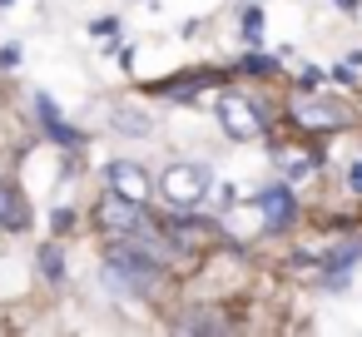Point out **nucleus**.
Returning <instances> with one entry per match:
<instances>
[{
    "mask_svg": "<svg viewBox=\"0 0 362 337\" xmlns=\"http://www.w3.org/2000/svg\"><path fill=\"white\" fill-rule=\"evenodd\" d=\"M0 228H6V233L30 228V199H25L21 184H11V179H0Z\"/></svg>",
    "mask_w": 362,
    "mask_h": 337,
    "instance_id": "nucleus-6",
    "label": "nucleus"
},
{
    "mask_svg": "<svg viewBox=\"0 0 362 337\" xmlns=\"http://www.w3.org/2000/svg\"><path fill=\"white\" fill-rule=\"evenodd\" d=\"M253 208L263 213V223H268V228H288V223H293V213H298V203H293V189H288V184L263 189V194L253 199Z\"/></svg>",
    "mask_w": 362,
    "mask_h": 337,
    "instance_id": "nucleus-5",
    "label": "nucleus"
},
{
    "mask_svg": "<svg viewBox=\"0 0 362 337\" xmlns=\"http://www.w3.org/2000/svg\"><path fill=\"white\" fill-rule=\"evenodd\" d=\"M209 189H214L209 164H174V169H164V179H159V194H164L174 208H199V203L209 199Z\"/></svg>",
    "mask_w": 362,
    "mask_h": 337,
    "instance_id": "nucleus-1",
    "label": "nucleus"
},
{
    "mask_svg": "<svg viewBox=\"0 0 362 337\" xmlns=\"http://www.w3.org/2000/svg\"><path fill=\"white\" fill-rule=\"evenodd\" d=\"M115 30H119V20H115V16H110V20H95V25H90V35H95V40H105V35H115Z\"/></svg>",
    "mask_w": 362,
    "mask_h": 337,
    "instance_id": "nucleus-13",
    "label": "nucleus"
},
{
    "mask_svg": "<svg viewBox=\"0 0 362 337\" xmlns=\"http://www.w3.org/2000/svg\"><path fill=\"white\" fill-rule=\"evenodd\" d=\"M105 184L119 194V199H129V203H149V169L144 164H134V159H110V169H105Z\"/></svg>",
    "mask_w": 362,
    "mask_h": 337,
    "instance_id": "nucleus-3",
    "label": "nucleus"
},
{
    "mask_svg": "<svg viewBox=\"0 0 362 337\" xmlns=\"http://www.w3.org/2000/svg\"><path fill=\"white\" fill-rule=\"evenodd\" d=\"M40 268H45V278H55V283L65 278V258H60V248H55V243H45V248H40Z\"/></svg>",
    "mask_w": 362,
    "mask_h": 337,
    "instance_id": "nucleus-9",
    "label": "nucleus"
},
{
    "mask_svg": "<svg viewBox=\"0 0 362 337\" xmlns=\"http://www.w3.org/2000/svg\"><path fill=\"white\" fill-rule=\"evenodd\" d=\"M0 6H11V0H0Z\"/></svg>",
    "mask_w": 362,
    "mask_h": 337,
    "instance_id": "nucleus-16",
    "label": "nucleus"
},
{
    "mask_svg": "<svg viewBox=\"0 0 362 337\" xmlns=\"http://www.w3.org/2000/svg\"><path fill=\"white\" fill-rule=\"evenodd\" d=\"M278 164H283V169H288V174L298 179V174H308V169H313L317 159H303V154H278Z\"/></svg>",
    "mask_w": 362,
    "mask_h": 337,
    "instance_id": "nucleus-12",
    "label": "nucleus"
},
{
    "mask_svg": "<svg viewBox=\"0 0 362 337\" xmlns=\"http://www.w3.org/2000/svg\"><path fill=\"white\" fill-rule=\"evenodd\" d=\"M238 70H248V75H273V70H278V60H273V55H248Z\"/></svg>",
    "mask_w": 362,
    "mask_h": 337,
    "instance_id": "nucleus-11",
    "label": "nucleus"
},
{
    "mask_svg": "<svg viewBox=\"0 0 362 337\" xmlns=\"http://www.w3.org/2000/svg\"><path fill=\"white\" fill-rule=\"evenodd\" d=\"M337 6H342V11H357V0H337Z\"/></svg>",
    "mask_w": 362,
    "mask_h": 337,
    "instance_id": "nucleus-15",
    "label": "nucleus"
},
{
    "mask_svg": "<svg viewBox=\"0 0 362 337\" xmlns=\"http://www.w3.org/2000/svg\"><path fill=\"white\" fill-rule=\"evenodd\" d=\"M293 119L303 129H342L347 124V105L342 100H298L293 105Z\"/></svg>",
    "mask_w": 362,
    "mask_h": 337,
    "instance_id": "nucleus-4",
    "label": "nucleus"
},
{
    "mask_svg": "<svg viewBox=\"0 0 362 337\" xmlns=\"http://www.w3.org/2000/svg\"><path fill=\"white\" fill-rule=\"evenodd\" d=\"M347 184H352V194H362V164H352V169H347Z\"/></svg>",
    "mask_w": 362,
    "mask_h": 337,
    "instance_id": "nucleus-14",
    "label": "nucleus"
},
{
    "mask_svg": "<svg viewBox=\"0 0 362 337\" xmlns=\"http://www.w3.org/2000/svg\"><path fill=\"white\" fill-rule=\"evenodd\" d=\"M218 124L228 129V139H258L263 134V124H268V114H263V105L258 100H248V95H223L218 100Z\"/></svg>",
    "mask_w": 362,
    "mask_h": 337,
    "instance_id": "nucleus-2",
    "label": "nucleus"
},
{
    "mask_svg": "<svg viewBox=\"0 0 362 337\" xmlns=\"http://www.w3.org/2000/svg\"><path fill=\"white\" fill-rule=\"evenodd\" d=\"M357 258H362V238H347V243H337V248H327V253H322V268H332V273H347Z\"/></svg>",
    "mask_w": 362,
    "mask_h": 337,
    "instance_id": "nucleus-8",
    "label": "nucleus"
},
{
    "mask_svg": "<svg viewBox=\"0 0 362 337\" xmlns=\"http://www.w3.org/2000/svg\"><path fill=\"white\" fill-rule=\"evenodd\" d=\"M35 119L45 124V134H50L55 144H85V134L55 114V100H50V95H35Z\"/></svg>",
    "mask_w": 362,
    "mask_h": 337,
    "instance_id": "nucleus-7",
    "label": "nucleus"
},
{
    "mask_svg": "<svg viewBox=\"0 0 362 337\" xmlns=\"http://www.w3.org/2000/svg\"><path fill=\"white\" fill-rule=\"evenodd\" d=\"M243 40H248V45L263 40V16H258V11H243Z\"/></svg>",
    "mask_w": 362,
    "mask_h": 337,
    "instance_id": "nucleus-10",
    "label": "nucleus"
}]
</instances>
